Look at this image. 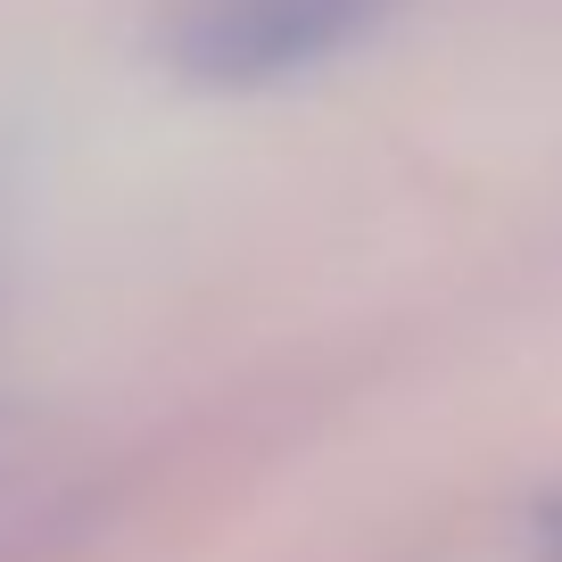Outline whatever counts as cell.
Here are the masks:
<instances>
[{
  "label": "cell",
  "instance_id": "cell-1",
  "mask_svg": "<svg viewBox=\"0 0 562 562\" xmlns=\"http://www.w3.org/2000/svg\"><path fill=\"white\" fill-rule=\"evenodd\" d=\"M389 9L397 0H191L175 18V67L215 91L281 83L372 34Z\"/></svg>",
  "mask_w": 562,
  "mask_h": 562
}]
</instances>
